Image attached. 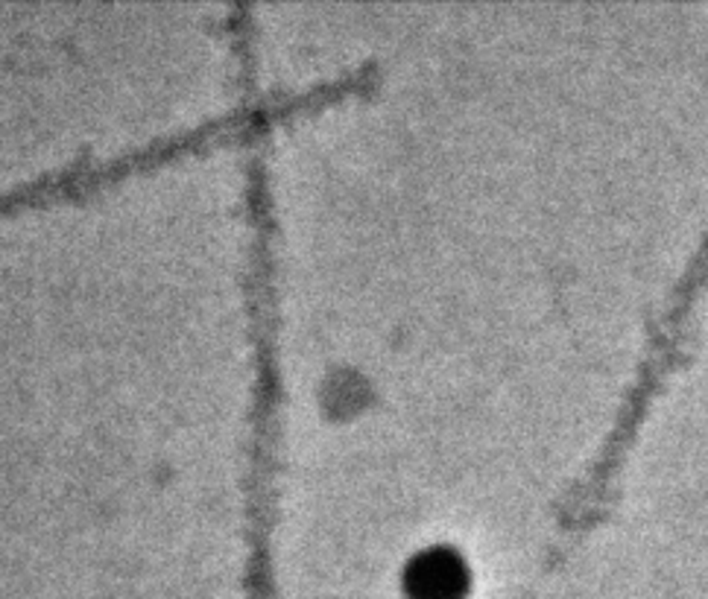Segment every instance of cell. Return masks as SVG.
I'll return each instance as SVG.
<instances>
[{
	"label": "cell",
	"mask_w": 708,
	"mask_h": 599,
	"mask_svg": "<svg viewBox=\"0 0 708 599\" xmlns=\"http://www.w3.org/2000/svg\"><path fill=\"white\" fill-rule=\"evenodd\" d=\"M708 289V223L696 240L694 252L688 255L682 272L667 287L664 302L656 313L650 331H647L641 357L632 372L630 386L624 389L621 404L615 409V418L606 430L597 453L588 459L583 474L565 488L556 503V532L562 544H571L577 538L603 521L615 503V485L638 442V433L644 427V418L659 398L667 377L682 363L688 331H691L694 313L700 307Z\"/></svg>",
	"instance_id": "obj_1"
}]
</instances>
